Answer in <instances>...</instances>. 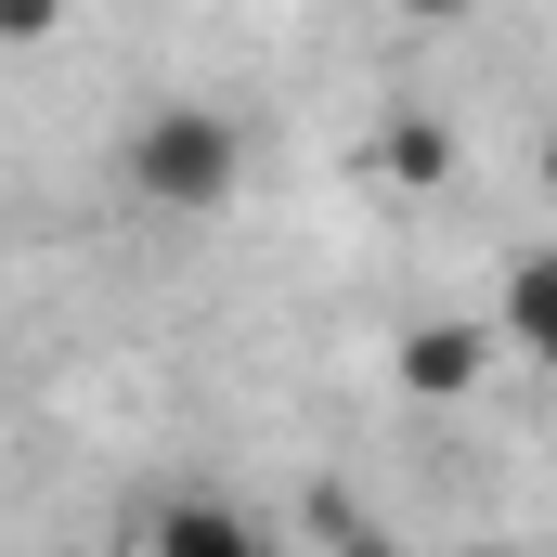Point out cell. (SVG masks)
Instances as JSON below:
<instances>
[{
  "label": "cell",
  "instance_id": "cell-3",
  "mask_svg": "<svg viewBox=\"0 0 557 557\" xmlns=\"http://www.w3.org/2000/svg\"><path fill=\"white\" fill-rule=\"evenodd\" d=\"M493 324L519 337V363L557 376V247H519V260H506V311H493Z\"/></svg>",
  "mask_w": 557,
  "mask_h": 557
},
{
  "label": "cell",
  "instance_id": "cell-2",
  "mask_svg": "<svg viewBox=\"0 0 557 557\" xmlns=\"http://www.w3.org/2000/svg\"><path fill=\"white\" fill-rule=\"evenodd\" d=\"M143 557H273V545H260V519L234 493H169L143 519Z\"/></svg>",
  "mask_w": 557,
  "mask_h": 557
},
{
  "label": "cell",
  "instance_id": "cell-6",
  "mask_svg": "<svg viewBox=\"0 0 557 557\" xmlns=\"http://www.w3.org/2000/svg\"><path fill=\"white\" fill-rule=\"evenodd\" d=\"M467 557H519V545H467Z\"/></svg>",
  "mask_w": 557,
  "mask_h": 557
},
{
  "label": "cell",
  "instance_id": "cell-7",
  "mask_svg": "<svg viewBox=\"0 0 557 557\" xmlns=\"http://www.w3.org/2000/svg\"><path fill=\"white\" fill-rule=\"evenodd\" d=\"M545 182H557V143H545Z\"/></svg>",
  "mask_w": 557,
  "mask_h": 557
},
{
  "label": "cell",
  "instance_id": "cell-5",
  "mask_svg": "<svg viewBox=\"0 0 557 557\" xmlns=\"http://www.w3.org/2000/svg\"><path fill=\"white\" fill-rule=\"evenodd\" d=\"M389 169H403V182H441V131H416V117H403V131H389Z\"/></svg>",
  "mask_w": 557,
  "mask_h": 557
},
{
  "label": "cell",
  "instance_id": "cell-1",
  "mask_svg": "<svg viewBox=\"0 0 557 557\" xmlns=\"http://www.w3.org/2000/svg\"><path fill=\"white\" fill-rule=\"evenodd\" d=\"M117 195L156 208V221H221L247 195V117L234 104H195V91L143 104L131 131H117Z\"/></svg>",
  "mask_w": 557,
  "mask_h": 557
},
{
  "label": "cell",
  "instance_id": "cell-4",
  "mask_svg": "<svg viewBox=\"0 0 557 557\" xmlns=\"http://www.w3.org/2000/svg\"><path fill=\"white\" fill-rule=\"evenodd\" d=\"M480 350H493L480 324H416V337H403V376H416L428 403H467V389H480Z\"/></svg>",
  "mask_w": 557,
  "mask_h": 557
}]
</instances>
